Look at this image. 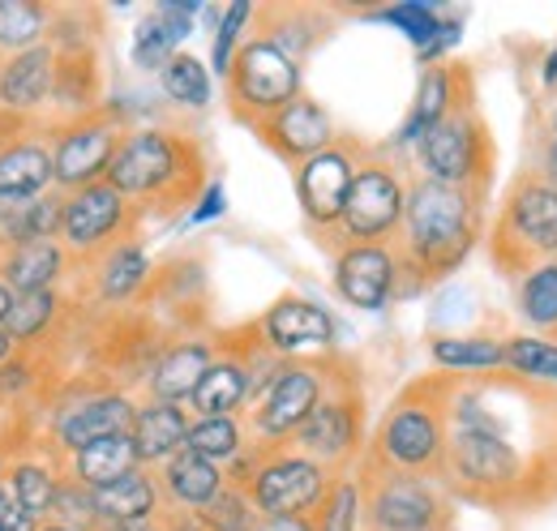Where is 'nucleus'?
<instances>
[{
	"label": "nucleus",
	"mask_w": 557,
	"mask_h": 531,
	"mask_svg": "<svg viewBox=\"0 0 557 531\" xmlns=\"http://www.w3.org/2000/svg\"><path fill=\"white\" fill-rule=\"evenodd\" d=\"M300 95V65L287 52H278L271 39L258 35L236 48L227 69V108L236 112V121L253 129L258 121L275 116L278 108H287Z\"/></svg>",
	"instance_id": "nucleus-10"
},
{
	"label": "nucleus",
	"mask_w": 557,
	"mask_h": 531,
	"mask_svg": "<svg viewBox=\"0 0 557 531\" xmlns=\"http://www.w3.org/2000/svg\"><path fill=\"white\" fill-rule=\"evenodd\" d=\"M0 531H39V519L13 497L9 484H0Z\"/></svg>",
	"instance_id": "nucleus-43"
},
{
	"label": "nucleus",
	"mask_w": 557,
	"mask_h": 531,
	"mask_svg": "<svg viewBox=\"0 0 557 531\" xmlns=\"http://www.w3.org/2000/svg\"><path fill=\"white\" fill-rule=\"evenodd\" d=\"M541 129H545V133H554V137H557V108H554V112H549V121H545Z\"/></svg>",
	"instance_id": "nucleus-51"
},
{
	"label": "nucleus",
	"mask_w": 557,
	"mask_h": 531,
	"mask_svg": "<svg viewBox=\"0 0 557 531\" xmlns=\"http://www.w3.org/2000/svg\"><path fill=\"white\" fill-rule=\"evenodd\" d=\"M9 351H13V338H9V331H4V326H0V365H4V360H9Z\"/></svg>",
	"instance_id": "nucleus-50"
},
{
	"label": "nucleus",
	"mask_w": 557,
	"mask_h": 531,
	"mask_svg": "<svg viewBox=\"0 0 557 531\" xmlns=\"http://www.w3.org/2000/svg\"><path fill=\"white\" fill-rule=\"evenodd\" d=\"M446 531H450V528H446Z\"/></svg>",
	"instance_id": "nucleus-53"
},
{
	"label": "nucleus",
	"mask_w": 557,
	"mask_h": 531,
	"mask_svg": "<svg viewBox=\"0 0 557 531\" xmlns=\"http://www.w3.org/2000/svg\"><path fill=\"white\" fill-rule=\"evenodd\" d=\"M404 206H408V181H404L399 163L364 150L356 181H351L348 206H344V219L331 236V240H339L335 249L395 240L404 232Z\"/></svg>",
	"instance_id": "nucleus-8"
},
{
	"label": "nucleus",
	"mask_w": 557,
	"mask_h": 531,
	"mask_svg": "<svg viewBox=\"0 0 557 531\" xmlns=\"http://www.w3.org/2000/svg\"><path fill=\"white\" fill-rule=\"evenodd\" d=\"M52 318H57V296H52V292L13 296V309H9V318H4V331H9L13 343H22V338H35V334L48 331Z\"/></svg>",
	"instance_id": "nucleus-39"
},
{
	"label": "nucleus",
	"mask_w": 557,
	"mask_h": 531,
	"mask_svg": "<svg viewBox=\"0 0 557 531\" xmlns=\"http://www.w3.org/2000/svg\"><path fill=\"white\" fill-rule=\"evenodd\" d=\"M138 223V206L116 194L108 181L86 185L77 194H65V219H61V236L73 254H108L112 245L129 240Z\"/></svg>",
	"instance_id": "nucleus-14"
},
{
	"label": "nucleus",
	"mask_w": 557,
	"mask_h": 531,
	"mask_svg": "<svg viewBox=\"0 0 557 531\" xmlns=\"http://www.w3.org/2000/svg\"><path fill=\"white\" fill-rule=\"evenodd\" d=\"M61 77V57L52 44H39L30 52H17L0 65V108L9 112H30L39 108Z\"/></svg>",
	"instance_id": "nucleus-23"
},
{
	"label": "nucleus",
	"mask_w": 557,
	"mask_h": 531,
	"mask_svg": "<svg viewBox=\"0 0 557 531\" xmlns=\"http://www.w3.org/2000/svg\"><path fill=\"white\" fill-rule=\"evenodd\" d=\"M262 22H267L262 39H271L278 52H287L296 65H305V57L326 35V26L318 22V13H309V9H271Z\"/></svg>",
	"instance_id": "nucleus-33"
},
{
	"label": "nucleus",
	"mask_w": 557,
	"mask_h": 531,
	"mask_svg": "<svg viewBox=\"0 0 557 531\" xmlns=\"http://www.w3.org/2000/svg\"><path fill=\"white\" fill-rule=\"evenodd\" d=\"M360 519L369 531H446L450 502L437 480L391 471V467H360Z\"/></svg>",
	"instance_id": "nucleus-7"
},
{
	"label": "nucleus",
	"mask_w": 557,
	"mask_h": 531,
	"mask_svg": "<svg viewBox=\"0 0 557 531\" xmlns=\"http://www.w3.org/2000/svg\"><path fill=\"white\" fill-rule=\"evenodd\" d=\"M292 446H296V455L331 467V471L348 467L351 455L360 450V386L351 378L348 382H331L326 398L296 429Z\"/></svg>",
	"instance_id": "nucleus-13"
},
{
	"label": "nucleus",
	"mask_w": 557,
	"mask_h": 531,
	"mask_svg": "<svg viewBox=\"0 0 557 531\" xmlns=\"http://www.w3.org/2000/svg\"><path fill=\"white\" fill-rule=\"evenodd\" d=\"M541 73H545V77H541V86H545V90H557V44L545 52V65H541Z\"/></svg>",
	"instance_id": "nucleus-47"
},
{
	"label": "nucleus",
	"mask_w": 557,
	"mask_h": 531,
	"mask_svg": "<svg viewBox=\"0 0 557 531\" xmlns=\"http://www.w3.org/2000/svg\"><path fill=\"white\" fill-rule=\"evenodd\" d=\"M159 476L154 471H129L103 489H90V506H95V528H129V523H150L159 515Z\"/></svg>",
	"instance_id": "nucleus-22"
},
{
	"label": "nucleus",
	"mask_w": 557,
	"mask_h": 531,
	"mask_svg": "<svg viewBox=\"0 0 557 531\" xmlns=\"http://www.w3.org/2000/svg\"><path fill=\"white\" fill-rule=\"evenodd\" d=\"M9 309H13V292L0 283V326H4V318H9Z\"/></svg>",
	"instance_id": "nucleus-48"
},
{
	"label": "nucleus",
	"mask_w": 557,
	"mask_h": 531,
	"mask_svg": "<svg viewBox=\"0 0 557 531\" xmlns=\"http://www.w3.org/2000/svg\"><path fill=\"white\" fill-rule=\"evenodd\" d=\"M468 82H476L468 65H442V61H437V65H424V73H420V82H417L412 112H408V121H404V129H399V146H417L420 137L455 108V99L463 95Z\"/></svg>",
	"instance_id": "nucleus-24"
},
{
	"label": "nucleus",
	"mask_w": 557,
	"mask_h": 531,
	"mask_svg": "<svg viewBox=\"0 0 557 531\" xmlns=\"http://www.w3.org/2000/svg\"><path fill=\"white\" fill-rule=\"evenodd\" d=\"M52 150L39 141H13L0 150V198H39L52 185Z\"/></svg>",
	"instance_id": "nucleus-28"
},
{
	"label": "nucleus",
	"mask_w": 557,
	"mask_h": 531,
	"mask_svg": "<svg viewBox=\"0 0 557 531\" xmlns=\"http://www.w3.org/2000/svg\"><path fill=\"white\" fill-rule=\"evenodd\" d=\"M198 523H202V531H258L262 515L253 510L245 489L223 484V493L210 502L207 510H198Z\"/></svg>",
	"instance_id": "nucleus-38"
},
{
	"label": "nucleus",
	"mask_w": 557,
	"mask_h": 531,
	"mask_svg": "<svg viewBox=\"0 0 557 531\" xmlns=\"http://www.w3.org/2000/svg\"><path fill=\"white\" fill-rule=\"evenodd\" d=\"M57 476L48 471V467L39 464H17L13 467V476H9V489H13V497L39 519V515H52V502H57Z\"/></svg>",
	"instance_id": "nucleus-40"
},
{
	"label": "nucleus",
	"mask_w": 557,
	"mask_h": 531,
	"mask_svg": "<svg viewBox=\"0 0 557 531\" xmlns=\"http://www.w3.org/2000/svg\"><path fill=\"white\" fill-rule=\"evenodd\" d=\"M223 210H227V194H223V185H219V181H210L207 194L198 198L194 214H189V223H210V219H219Z\"/></svg>",
	"instance_id": "nucleus-44"
},
{
	"label": "nucleus",
	"mask_w": 557,
	"mask_h": 531,
	"mask_svg": "<svg viewBox=\"0 0 557 531\" xmlns=\"http://www.w3.org/2000/svg\"><path fill=\"white\" fill-rule=\"evenodd\" d=\"M455 386H459L455 378H420L412 391H404L391 403V411L382 416L364 464L424 476V480L442 484Z\"/></svg>",
	"instance_id": "nucleus-4"
},
{
	"label": "nucleus",
	"mask_w": 557,
	"mask_h": 531,
	"mask_svg": "<svg viewBox=\"0 0 557 531\" xmlns=\"http://www.w3.org/2000/svg\"><path fill=\"white\" fill-rule=\"evenodd\" d=\"M502 369L557 391V343L541 338V334H506L502 338Z\"/></svg>",
	"instance_id": "nucleus-32"
},
{
	"label": "nucleus",
	"mask_w": 557,
	"mask_h": 531,
	"mask_svg": "<svg viewBox=\"0 0 557 531\" xmlns=\"http://www.w3.org/2000/svg\"><path fill=\"white\" fill-rule=\"evenodd\" d=\"M360 159H364L360 146L335 137V146H326L322 155H313L296 168V201H300V214L313 236H335Z\"/></svg>",
	"instance_id": "nucleus-12"
},
{
	"label": "nucleus",
	"mask_w": 557,
	"mask_h": 531,
	"mask_svg": "<svg viewBox=\"0 0 557 531\" xmlns=\"http://www.w3.org/2000/svg\"><path fill=\"white\" fill-rule=\"evenodd\" d=\"M185 450H194L198 459H207L214 467H232L245 455V429L236 416H207L189 424V442Z\"/></svg>",
	"instance_id": "nucleus-34"
},
{
	"label": "nucleus",
	"mask_w": 557,
	"mask_h": 531,
	"mask_svg": "<svg viewBox=\"0 0 557 531\" xmlns=\"http://www.w3.org/2000/svg\"><path fill=\"white\" fill-rule=\"evenodd\" d=\"M26 386V369L22 365H13V369H0V391L9 395V391H22Z\"/></svg>",
	"instance_id": "nucleus-46"
},
{
	"label": "nucleus",
	"mask_w": 557,
	"mask_h": 531,
	"mask_svg": "<svg viewBox=\"0 0 557 531\" xmlns=\"http://www.w3.org/2000/svg\"><path fill=\"white\" fill-rule=\"evenodd\" d=\"M198 13H202L198 0H163L150 17H141L138 35H134V65L146 69V73H163V65L189 39Z\"/></svg>",
	"instance_id": "nucleus-19"
},
{
	"label": "nucleus",
	"mask_w": 557,
	"mask_h": 531,
	"mask_svg": "<svg viewBox=\"0 0 557 531\" xmlns=\"http://www.w3.org/2000/svg\"><path fill=\"white\" fill-rule=\"evenodd\" d=\"M339 365L331 356H313V360H283L271 378V386L258 395L249 429L258 446H287L296 437V429L313 416V407L326 398L335 382Z\"/></svg>",
	"instance_id": "nucleus-9"
},
{
	"label": "nucleus",
	"mask_w": 557,
	"mask_h": 531,
	"mask_svg": "<svg viewBox=\"0 0 557 531\" xmlns=\"http://www.w3.org/2000/svg\"><path fill=\"white\" fill-rule=\"evenodd\" d=\"M399 254L391 245H348L335 254V292L351 309L377 313L395 300Z\"/></svg>",
	"instance_id": "nucleus-18"
},
{
	"label": "nucleus",
	"mask_w": 557,
	"mask_h": 531,
	"mask_svg": "<svg viewBox=\"0 0 557 531\" xmlns=\"http://www.w3.org/2000/svg\"><path fill=\"white\" fill-rule=\"evenodd\" d=\"M134 416H138V403L129 395H95V398H82L77 407H70L65 416H61V424H57V442L77 455L82 446H90V442H103V437H116V433H129V424H134Z\"/></svg>",
	"instance_id": "nucleus-21"
},
{
	"label": "nucleus",
	"mask_w": 557,
	"mask_h": 531,
	"mask_svg": "<svg viewBox=\"0 0 557 531\" xmlns=\"http://www.w3.org/2000/svg\"><path fill=\"white\" fill-rule=\"evenodd\" d=\"M146 283H150V258H146L141 240L129 236L103 254V262H99V296L103 300H112V305L134 300Z\"/></svg>",
	"instance_id": "nucleus-30"
},
{
	"label": "nucleus",
	"mask_w": 557,
	"mask_h": 531,
	"mask_svg": "<svg viewBox=\"0 0 557 531\" xmlns=\"http://www.w3.org/2000/svg\"><path fill=\"white\" fill-rule=\"evenodd\" d=\"M65 270V249L57 240H30L4 254L0 262V283L13 296H30V292H52V283Z\"/></svg>",
	"instance_id": "nucleus-27"
},
{
	"label": "nucleus",
	"mask_w": 557,
	"mask_h": 531,
	"mask_svg": "<svg viewBox=\"0 0 557 531\" xmlns=\"http://www.w3.org/2000/svg\"><path fill=\"white\" fill-rule=\"evenodd\" d=\"M159 86H163V95L172 99V103H181V108H207L210 103V73L207 65L198 61V57H189V52H176L163 73H159Z\"/></svg>",
	"instance_id": "nucleus-36"
},
{
	"label": "nucleus",
	"mask_w": 557,
	"mask_h": 531,
	"mask_svg": "<svg viewBox=\"0 0 557 531\" xmlns=\"http://www.w3.org/2000/svg\"><path fill=\"white\" fill-rule=\"evenodd\" d=\"M267 455L258 459L245 493L262 519H309L326 502L335 471L305 455H275L278 446H262Z\"/></svg>",
	"instance_id": "nucleus-11"
},
{
	"label": "nucleus",
	"mask_w": 557,
	"mask_h": 531,
	"mask_svg": "<svg viewBox=\"0 0 557 531\" xmlns=\"http://www.w3.org/2000/svg\"><path fill=\"white\" fill-rule=\"evenodd\" d=\"M125 133L116 116H82L70 129H61L52 146V176L65 194H77L86 185H99L121 150Z\"/></svg>",
	"instance_id": "nucleus-15"
},
{
	"label": "nucleus",
	"mask_w": 557,
	"mask_h": 531,
	"mask_svg": "<svg viewBox=\"0 0 557 531\" xmlns=\"http://www.w3.org/2000/svg\"><path fill=\"white\" fill-rule=\"evenodd\" d=\"M313 523H318V531H356L360 528V489H356V480L335 476V484H331L326 502L318 506Z\"/></svg>",
	"instance_id": "nucleus-41"
},
{
	"label": "nucleus",
	"mask_w": 557,
	"mask_h": 531,
	"mask_svg": "<svg viewBox=\"0 0 557 531\" xmlns=\"http://www.w3.org/2000/svg\"><path fill=\"white\" fill-rule=\"evenodd\" d=\"M253 133L262 137L267 150H275L287 168H300L305 159H313L326 146H335V121H331V112L318 99H309V95L292 99L287 108H278L275 116L258 121Z\"/></svg>",
	"instance_id": "nucleus-17"
},
{
	"label": "nucleus",
	"mask_w": 557,
	"mask_h": 531,
	"mask_svg": "<svg viewBox=\"0 0 557 531\" xmlns=\"http://www.w3.org/2000/svg\"><path fill=\"white\" fill-rule=\"evenodd\" d=\"M258 531H318L313 519H262Z\"/></svg>",
	"instance_id": "nucleus-45"
},
{
	"label": "nucleus",
	"mask_w": 557,
	"mask_h": 531,
	"mask_svg": "<svg viewBox=\"0 0 557 531\" xmlns=\"http://www.w3.org/2000/svg\"><path fill=\"white\" fill-rule=\"evenodd\" d=\"M442 484L497 515L536 510L557 497V455L523 450L510 442V433L450 429Z\"/></svg>",
	"instance_id": "nucleus-2"
},
{
	"label": "nucleus",
	"mask_w": 557,
	"mask_h": 531,
	"mask_svg": "<svg viewBox=\"0 0 557 531\" xmlns=\"http://www.w3.org/2000/svg\"><path fill=\"white\" fill-rule=\"evenodd\" d=\"M48 30V13L30 0H0V52L17 57V52H30L39 48Z\"/></svg>",
	"instance_id": "nucleus-35"
},
{
	"label": "nucleus",
	"mask_w": 557,
	"mask_h": 531,
	"mask_svg": "<svg viewBox=\"0 0 557 531\" xmlns=\"http://www.w3.org/2000/svg\"><path fill=\"white\" fill-rule=\"evenodd\" d=\"M429 351L442 369H502V338H433Z\"/></svg>",
	"instance_id": "nucleus-37"
},
{
	"label": "nucleus",
	"mask_w": 557,
	"mask_h": 531,
	"mask_svg": "<svg viewBox=\"0 0 557 531\" xmlns=\"http://www.w3.org/2000/svg\"><path fill=\"white\" fill-rule=\"evenodd\" d=\"M95 531H163V528H159V519H150V523H129V528H95Z\"/></svg>",
	"instance_id": "nucleus-49"
},
{
	"label": "nucleus",
	"mask_w": 557,
	"mask_h": 531,
	"mask_svg": "<svg viewBox=\"0 0 557 531\" xmlns=\"http://www.w3.org/2000/svg\"><path fill=\"white\" fill-rule=\"evenodd\" d=\"M262 343L275 351L278 360H313L335 347V322L322 305L305 296H278L275 305L258 322Z\"/></svg>",
	"instance_id": "nucleus-16"
},
{
	"label": "nucleus",
	"mask_w": 557,
	"mask_h": 531,
	"mask_svg": "<svg viewBox=\"0 0 557 531\" xmlns=\"http://www.w3.org/2000/svg\"><path fill=\"white\" fill-rule=\"evenodd\" d=\"M39 531H77V528H65V523H48V528H39Z\"/></svg>",
	"instance_id": "nucleus-52"
},
{
	"label": "nucleus",
	"mask_w": 557,
	"mask_h": 531,
	"mask_svg": "<svg viewBox=\"0 0 557 531\" xmlns=\"http://www.w3.org/2000/svg\"><path fill=\"white\" fill-rule=\"evenodd\" d=\"M189 416H185V407H176V403H141L138 416H134V424H129V442H134V455H138V467H163L172 455H181L185 450V442H189Z\"/></svg>",
	"instance_id": "nucleus-25"
},
{
	"label": "nucleus",
	"mask_w": 557,
	"mask_h": 531,
	"mask_svg": "<svg viewBox=\"0 0 557 531\" xmlns=\"http://www.w3.org/2000/svg\"><path fill=\"white\" fill-rule=\"evenodd\" d=\"M249 17H253V4H249V0H236V4L219 17V26H214V44H210V65H214V73H223V77H227L236 48L245 44V39H240V30H245V22H249Z\"/></svg>",
	"instance_id": "nucleus-42"
},
{
	"label": "nucleus",
	"mask_w": 557,
	"mask_h": 531,
	"mask_svg": "<svg viewBox=\"0 0 557 531\" xmlns=\"http://www.w3.org/2000/svg\"><path fill=\"white\" fill-rule=\"evenodd\" d=\"M138 471V455H134V442L129 433H116V437H103V442H90L73 455V480L86 484V489H103L121 476Z\"/></svg>",
	"instance_id": "nucleus-29"
},
{
	"label": "nucleus",
	"mask_w": 557,
	"mask_h": 531,
	"mask_svg": "<svg viewBox=\"0 0 557 531\" xmlns=\"http://www.w3.org/2000/svg\"><path fill=\"white\" fill-rule=\"evenodd\" d=\"M103 181L154 214L198 206L210 185L207 146L176 129H134L125 133Z\"/></svg>",
	"instance_id": "nucleus-3"
},
{
	"label": "nucleus",
	"mask_w": 557,
	"mask_h": 531,
	"mask_svg": "<svg viewBox=\"0 0 557 531\" xmlns=\"http://www.w3.org/2000/svg\"><path fill=\"white\" fill-rule=\"evenodd\" d=\"M515 300H519V318L541 338L557 343V262H545L532 274H523L515 283Z\"/></svg>",
	"instance_id": "nucleus-31"
},
{
	"label": "nucleus",
	"mask_w": 557,
	"mask_h": 531,
	"mask_svg": "<svg viewBox=\"0 0 557 531\" xmlns=\"http://www.w3.org/2000/svg\"><path fill=\"white\" fill-rule=\"evenodd\" d=\"M488 254L493 266L515 283L536 266L557 262V189L545 181L541 168L528 163L510 181L488 232Z\"/></svg>",
	"instance_id": "nucleus-6"
},
{
	"label": "nucleus",
	"mask_w": 557,
	"mask_h": 531,
	"mask_svg": "<svg viewBox=\"0 0 557 531\" xmlns=\"http://www.w3.org/2000/svg\"><path fill=\"white\" fill-rule=\"evenodd\" d=\"M214 360H219V347H214L210 338H181V343H172V347L154 360V369H150V382H146V386H150V398H154V403H176V407H185Z\"/></svg>",
	"instance_id": "nucleus-20"
},
{
	"label": "nucleus",
	"mask_w": 557,
	"mask_h": 531,
	"mask_svg": "<svg viewBox=\"0 0 557 531\" xmlns=\"http://www.w3.org/2000/svg\"><path fill=\"white\" fill-rule=\"evenodd\" d=\"M223 484H227L223 467L198 459L194 450H181V455H172L168 464L159 467V493H163V502L172 510H185V515L207 510L210 502L223 493Z\"/></svg>",
	"instance_id": "nucleus-26"
},
{
	"label": "nucleus",
	"mask_w": 557,
	"mask_h": 531,
	"mask_svg": "<svg viewBox=\"0 0 557 531\" xmlns=\"http://www.w3.org/2000/svg\"><path fill=\"white\" fill-rule=\"evenodd\" d=\"M417 159L429 181L468 189L476 201L488 206L493 194V172H497V146L488 129L485 112L476 108V82L463 86L455 108L417 141Z\"/></svg>",
	"instance_id": "nucleus-5"
},
{
	"label": "nucleus",
	"mask_w": 557,
	"mask_h": 531,
	"mask_svg": "<svg viewBox=\"0 0 557 531\" xmlns=\"http://www.w3.org/2000/svg\"><path fill=\"white\" fill-rule=\"evenodd\" d=\"M481 232H485V201H476L468 189H450L429 176H417L408 185L404 232L395 249L399 254L395 300H408L429 283L455 274L481 245Z\"/></svg>",
	"instance_id": "nucleus-1"
}]
</instances>
